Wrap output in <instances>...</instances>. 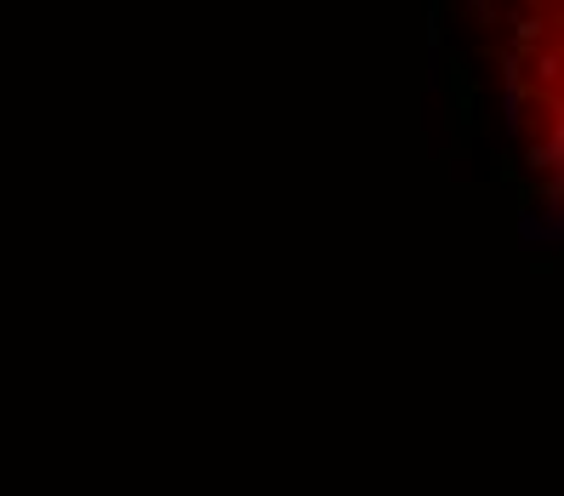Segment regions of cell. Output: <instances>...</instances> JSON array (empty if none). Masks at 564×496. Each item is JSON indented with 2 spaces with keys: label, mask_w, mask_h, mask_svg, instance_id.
Returning a JSON list of instances; mask_svg holds the SVG:
<instances>
[{
  "label": "cell",
  "mask_w": 564,
  "mask_h": 496,
  "mask_svg": "<svg viewBox=\"0 0 564 496\" xmlns=\"http://www.w3.org/2000/svg\"><path fill=\"white\" fill-rule=\"evenodd\" d=\"M445 92H451V104H456V120L473 132L479 126V81H473L468 58H445Z\"/></svg>",
  "instance_id": "1"
}]
</instances>
